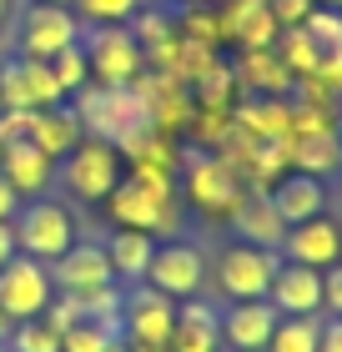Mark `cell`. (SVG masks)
Segmentation results:
<instances>
[{
	"mask_svg": "<svg viewBox=\"0 0 342 352\" xmlns=\"http://www.w3.org/2000/svg\"><path fill=\"white\" fill-rule=\"evenodd\" d=\"M76 116L86 126V136H101L111 146L136 151L151 141V106L136 96V86H96L86 81L76 91Z\"/></svg>",
	"mask_w": 342,
	"mask_h": 352,
	"instance_id": "cell-1",
	"label": "cell"
},
{
	"mask_svg": "<svg viewBox=\"0 0 342 352\" xmlns=\"http://www.w3.org/2000/svg\"><path fill=\"white\" fill-rule=\"evenodd\" d=\"M116 227H136V232H167L176 221V201H171V176L156 162H136L131 182H116V191L106 197Z\"/></svg>",
	"mask_w": 342,
	"mask_h": 352,
	"instance_id": "cell-2",
	"label": "cell"
},
{
	"mask_svg": "<svg viewBox=\"0 0 342 352\" xmlns=\"http://www.w3.org/2000/svg\"><path fill=\"white\" fill-rule=\"evenodd\" d=\"M56 176H61V186H66L71 197L106 201L111 191H116V182H121V151L111 146V141H101V136H81L56 162Z\"/></svg>",
	"mask_w": 342,
	"mask_h": 352,
	"instance_id": "cell-3",
	"label": "cell"
},
{
	"mask_svg": "<svg viewBox=\"0 0 342 352\" xmlns=\"http://www.w3.org/2000/svg\"><path fill=\"white\" fill-rule=\"evenodd\" d=\"M81 45H86V66L96 86H136L146 71V51L136 41V30L126 25H91L81 30Z\"/></svg>",
	"mask_w": 342,
	"mask_h": 352,
	"instance_id": "cell-4",
	"label": "cell"
},
{
	"mask_svg": "<svg viewBox=\"0 0 342 352\" xmlns=\"http://www.w3.org/2000/svg\"><path fill=\"white\" fill-rule=\"evenodd\" d=\"M15 227V247L36 262H56L61 252L76 242V217L66 201H51V197H30L21 212L10 217Z\"/></svg>",
	"mask_w": 342,
	"mask_h": 352,
	"instance_id": "cell-5",
	"label": "cell"
},
{
	"mask_svg": "<svg viewBox=\"0 0 342 352\" xmlns=\"http://www.w3.org/2000/svg\"><path fill=\"white\" fill-rule=\"evenodd\" d=\"M81 15L71 6H25L21 21H15V56H30V60H51L56 51H66V45L81 41Z\"/></svg>",
	"mask_w": 342,
	"mask_h": 352,
	"instance_id": "cell-6",
	"label": "cell"
},
{
	"mask_svg": "<svg viewBox=\"0 0 342 352\" xmlns=\"http://www.w3.org/2000/svg\"><path fill=\"white\" fill-rule=\"evenodd\" d=\"M171 327H176V302L167 292L146 282L126 287V307H121V342L131 347H151V352H167L171 342Z\"/></svg>",
	"mask_w": 342,
	"mask_h": 352,
	"instance_id": "cell-7",
	"label": "cell"
},
{
	"mask_svg": "<svg viewBox=\"0 0 342 352\" xmlns=\"http://www.w3.org/2000/svg\"><path fill=\"white\" fill-rule=\"evenodd\" d=\"M56 297V282H51V267L25 257V252H15V257L0 267V312L10 317V322H25V317H41L51 307Z\"/></svg>",
	"mask_w": 342,
	"mask_h": 352,
	"instance_id": "cell-8",
	"label": "cell"
},
{
	"mask_svg": "<svg viewBox=\"0 0 342 352\" xmlns=\"http://www.w3.org/2000/svg\"><path fill=\"white\" fill-rule=\"evenodd\" d=\"M282 267V252L272 247H252V242H237L217 257V287L232 302H252V297H267V287Z\"/></svg>",
	"mask_w": 342,
	"mask_h": 352,
	"instance_id": "cell-9",
	"label": "cell"
},
{
	"mask_svg": "<svg viewBox=\"0 0 342 352\" xmlns=\"http://www.w3.org/2000/svg\"><path fill=\"white\" fill-rule=\"evenodd\" d=\"M56 76L45 60H30V56H6L0 60V111H45V106H61Z\"/></svg>",
	"mask_w": 342,
	"mask_h": 352,
	"instance_id": "cell-10",
	"label": "cell"
},
{
	"mask_svg": "<svg viewBox=\"0 0 342 352\" xmlns=\"http://www.w3.org/2000/svg\"><path fill=\"white\" fill-rule=\"evenodd\" d=\"M146 287H156V292H167L171 302H186L197 297L206 287V257L191 242H156L151 252V267H146Z\"/></svg>",
	"mask_w": 342,
	"mask_h": 352,
	"instance_id": "cell-11",
	"label": "cell"
},
{
	"mask_svg": "<svg viewBox=\"0 0 342 352\" xmlns=\"http://www.w3.org/2000/svg\"><path fill=\"white\" fill-rule=\"evenodd\" d=\"M282 262H302V267H332V262H342V227L322 212V217H307V221H297V227H287V236H282Z\"/></svg>",
	"mask_w": 342,
	"mask_h": 352,
	"instance_id": "cell-12",
	"label": "cell"
},
{
	"mask_svg": "<svg viewBox=\"0 0 342 352\" xmlns=\"http://www.w3.org/2000/svg\"><path fill=\"white\" fill-rule=\"evenodd\" d=\"M267 302L282 317H322V272L302 262H282L267 287Z\"/></svg>",
	"mask_w": 342,
	"mask_h": 352,
	"instance_id": "cell-13",
	"label": "cell"
},
{
	"mask_svg": "<svg viewBox=\"0 0 342 352\" xmlns=\"http://www.w3.org/2000/svg\"><path fill=\"white\" fill-rule=\"evenodd\" d=\"M277 317H282V312H277L267 297L232 302V307L222 312V342H226V352H267Z\"/></svg>",
	"mask_w": 342,
	"mask_h": 352,
	"instance_id": "cell-14",
	"label": "cell"
},
{
	"mask_svg": "<svg viewBox=\"0 0 342 352\" xmlns=\"http://www.w3.org/2000/svg\"><path fill=\"white\" fill-rule=\"evenodd\" d=\"M45 267H51L56 292H91V287L116 282V277H111V262H106V247H101V242H71L56 262H45Z\"/></svg>",
	"mask_w": 342,
	"mask_h": 352,
	"instance_id": "cell-15",
	"label": "cell"
},
{
	"mask_svg": "<svg viewBox=\"0 0 342 352\" xmlns=\"http://www.w3.org/2000/svg\"><path fill=\"white\" fill-rule=\"evenodd\" d=\"M186 191H191V201H197L202 212H226V217H232V206L242 197V176L226 166L222 156H191Z\"/></svg>",
	"mask_w": 342,
	"mask_h": 352,
	"instance_id": "cell-16",
	"label": "cell"
},
{
	"mask_svg": "<svg viewBox=\"0 0 342 352\" xmlns=\"http://www.w3.org/2000/svg\"><path fill=\"white\" fill-rule=\"evenodd\" d=\"M267 197H272L277 217H282L287 227H297V221L328 212V186H322V176H307V171H287V176H277Z\"/></svg>",
	"mask_w": 342,
	"mask_h": 352,
	"instance_id": "cell-17",
	"label": "cell"
},
{
	"mask_svg": "<svg viewBox=\"0 0 342 352\" xmlns=\"http://www.w3.org/2000/svg\"><path fill=\"white\" fill-rule=\"evenodd\" d=\"M232 227H237V236L242 242H252V247H282V236H287V221L277 217V206H272V197L262 186L257 191H242L237 197V206H232Z\"/></svg>",
	"mask_w": 342,
	"mask_h": 352,
	"instance_id": "cell-18",
	"label": "cell"
},
{
	"mask_svg": "<svg viewBox=\"0 0 342 352\" xmlns=\"http://www.w3.org/2000/svg\"><path fill=\"white\" fill-rule=\"evenodd\" d=\"M167 352H222V312L206 307L202 297H186V307H176Z\"/></svg>",
	"mask_w": 342,
	"mask_h": 352,
	"instance_id": "cell-19",
	"label": "cell"
},
{
	"mask_svg": "<svg viewBox=\"0 0 342 352\" xmlns=\"http://www.w3.org/2000/svg\"><path fill=\"white\" fill-rule=\"evenodd\" d=\"M0 176H6L21 197H41V191L56 182V162L25 136V141H15V146L0 151Z\"/></svg>",
	"mask_w": 342,
	"mask_h": 352,
	"instance_id": "cell-20",
	"label": "cell"
},
{
	"mask_svg": "<svg viewBox=\"0 0 342 352\" xmlns=\"http://www.w3.org/2000/svg\"><path fill=\"white\" fill-rule=\"evenodd\" d=\"M151 252H156V236H151V232L116 227V232L106 236V262H111V277H116L121 287H131V282H146Z\"/></svg>",
	"mask_w": 342,
	"mask_h": 352,
	"instance_id": "cell-21",
	"label": "cell"
},
{
	"mask_svg": "<svg viewBox=\"0 0 342 352\" xmlns=\"http://www.w3.org/2000/svg\"><path fill=\"white\" fill-rule=\"evenodd\" d=\"M86 136V126H81L76 106H45V111H30V141L51 156V162H61L76 141Z\"/></svg>",
	"mask_w": 342,
	"mask_h": 352,
	"instance_id": "cell-22",
	"label": "cell"
},
{
	"mask_svg": "<svg viewBox=\"0 0 342 352\" xmlns=\"http://www.w3.org/2000/svg\"><path fill=\"white\" fill-rule=\"evenodd\" d=\"M287 162L307 171V176H328L342 166V141L337 131H322V136H292L287 141Z\"/></svg>",
	"mask_w": 342,
	"mask_h": 352,
	"instance_id": "cell-23",
	"label": "cell"
},
{
	"mask_svg": "<svg viewBox=\"0 0 342 352\" xmlns=\"http://www.w3.org/2000/svg\"><path fill=\"white\" fill-rule=\"evenodd\" d=\"M277 60L292 71V81H302V76H312L317 71V60H322V51H317V41L307 36L302 25H282V36H277Z\"/></svg>",
	"mask_w": 342,
	"mask_h": 352,
	"instance_id": "cell-24",
	"label": "cell"
},
{
	"mask_svg": "<svg viewBox=\"0 0 342 352\" xmlns=\"http://www.w3.org/2000/svg\"><path fill=\"white\" fill-rule=\"evenodd\" d=\"M61 352H121V327L76 317V322L61 332Z\"/></svg>",
	"mask_w": 342,
	"mask_h": 352,
	"instance_id": "cell-25",
	"label": "cell"
},
{
	"mask_svg": "<svg viewBox=\"0 0 342 352\" xmlns=\"http://www.w3.org/2000/svg\"><path fill=\"white\" fill-rule=\"evenodd\" d=\"M322 338V317H277L267 352H317Z\"/></svg>",
	"mask_w": 342,
	"mask_h": 352,
	"instance_id": "cell-26",
	"label": "cell"
},
{
	"mask_svg": "<svg viewBox=\"0 0 342 352\" xmlns=\"http://www.w3.org/2000/svg\"><path fill=\"white\" fill-rule=\"evenodd\" d=\"M242 81L267 91V96H282L292 86V71L277 60V51H247V66H242Z\"/></svg>",
	"mask_w": 342,
	"mask_h": 352,
	"instance_id": "cell-27",
	"label": "cell"
},
{
	"mask_svg": "<svg viewBox=\"0 0 342 352\" xmlns=\"http://www.w3.org/2000/svg\"><path fill=\"white\" fill-rule=\"evenodd\" d=\"M10 352H61V332L45 322V317H25V322H10Z\"/></svg>",
	"mask_w": 342,
	"mask_h": 352,
	"instance_id": "cell-28",
	"label": "cell"
},
{
	"mask_svg": "<svg viewBox=\"0 0 342 352\" xmlns=\"http://www.w3.org/2000/svg\"><path fill=\"white\" fill-rule=\"evenodd\" d=\"M45 66H51V76H56V86H61V96H76L81 86L91 81V66H86V45H66V51H56L51 60H45Z\"/></svg>",
	"mask_w": 342,
	"mask_h": 352,
	"instance_id": "cell-29",
	"label": "cell"
},
{
	"mask_svg": "<svg viewBox=\"0 0 342 352\" xmlns=\"http://www.w3.org/2000/svg\"><path fill=\"white\" fill-rule=\"evenodd\" d=\"M81 25H121L141 10V0H71Z\"/></svg>",
	"mask_w": 342,
	"mask_h": 352,
	"instance_id": "cell-30",
	"label": "cell"
},
{
	"mask_svg": "<svg viewBox=\"0 0 342 352\" xmlns=\"http://www.w3.org/2000/svg\"><path fill=\"white\" fill-rule=\"evenodd\" d=\"M302 30L317 41V51H342V10L337 6H312Z\"/></svg>",
	"mask_w": 342,
	"mask_h": 352,
	"instance_id": "cell-31",
	"label": "cell"
},
{
	"mask_svg": "<svg viewBox=\"0 0 342 352\" xmlns=\"http://www.w3.org/2000/svg\"><path fill=\"white\" fill-rule=\"evenodd\" d=\"M322 312H328V317H342V262L322 267Z\"/></svg>",
	"mask_w": 342,
	"mask_h": 352,
	"instance_id": "cell-32",
	"label": "cell"
},
{
	"mask_svg": "<svg viewBox=\"0 0 342 352\" xmlns=\"http://www.w3.org/2000/svg\"><path fill=\"white\" fill-rule=\"evenodd\" d=\"M30 136V111H0V151Z\"/></svg>",
	"mask_w": 342,
	"mask_h": 352,
	"instance_id": "cell-33",
	"label": "cell"
},
{
	"mask_svg": "<svg viewBox=\"0 0 342 352\" xmlns=\"http://www.w3.org/2000/svg\"><path fill=\"white\" fill-rule=\"evenodd\" d=\"M267 10L277 15V25H302L307 10H312V0H267Z\"/></svg>",
	"mask_w": 342,
	"mask_h": 352,
	"instance_id": "cell-34",
	"label": "cell"
},
{
	"mask_svg": "<svg viewBox=\"0 0 342 352\" xmlns=\"http://www.w3.org/2000/svg\"><path fill=\"white\" fill-rule=\"evenodd\" d=\"M317 352H342V317H328V322H322Z\"/></svg>",
	"mask_w": 342,
	"mask_h": 352,
	"instance_id": "cell-35",
	"label": "cell"
},
{
	"mask_svg": "<svg viewBox=\"0 0 342 352\" xmlns=\"http://www.w3.org/2000/svg\"><path fill=\"white\" fill-rule=\"evenodd\" d=\"M21 201H25V197H21V191H15V186L6 182V176H0V221H10L15 212H21Z\"/></svg>",
	"mask_w": 342,
	"mask_h": 352,
	"instance_id": "cell-36",
	"label": "cell"
},
{
	"mask_svg": "<svg viewBox=\"0 0 342 352\" xmlns=\"http://www.w3.org/2000/svg\"><path fill=\"white\" fill-rule=\"evenodd\" d=\"M15 252H21V247H15V227H10V221H0V267H6Z\"/></svg>",
	"mask_w": 342,
	"mask_h": 352,
	"instance_id": "cell-37",
	"label": "cell"
},
{
	"mask_svg": "<svg viewBox=\"0 0 342 352\" xmlns=\"http://www.w3.org/2000/svg\"><path fill=\"white\" fill-rule=\"evenodd\" d=\"M10 15H15V0H0V25H6Z\"/></svg>",
	"mask_w": 342,
	"mask_h": 352,
	"instance_id": "cell-38",
	"label": "cell"
},
{
	"mask_svg": "<svg viewBox=\"0 0 342 352\" xmlns=\"http://www.w3.org/2000/svg\"><path fill=\"white\" fill-rule=\"evenodd\" d=\"M6 338H10V317L0 312V342H6Z\"/></svg>",
	"mask_w": 342,
	"mask_h": 352,
	"instance_id": "cell-39",
	"label": "cell"
},
{
	"mask_svg": "<svg viewBox=\"0 0 342 352\" xmlns=\"http://www.w3.org/2000/svg\"><path fill=\"white\" fill-rule=\"evenodd\" d=\"M332 101H337V106H332V116H337V121H342V91H337V96H332Z\"/></svg>",
	"mask_w": 342,
	"mask_h": 352,
	"instance_id": "cell-40",
	"label": "cell"
},
{
	"mask_svg": "<svg viewBox=\"0 0 342 352\" xmlns=\"http://www.w3.org/2000/svg\"><path fill=\"white\" fill-rule=\"evenodd\" d=\"M41 6H71V0H41Z\"/></svg>",
	"mask_w": 342,
	"mask_h": 352,
	"instance_id": "cell-41",
	"label": "cell"
},
{
	"mask_svg": "<svg viewBox=\"0 0 342 352\" xmlns=\"http://www.w3.org/2000/svg\"><path fill=\"white\" fill-rule=\"evenodd\" d=\"M312 6H342V0H312Z\"/></svg>",
	"mask_w": 342,
	"mask_h": 352,
	"instance_id": "cell-42",
	"label": "cell"
},
{
	"mask_svg": "<svg viewBox=\"0 0 342 352\" xmlns=\"http://www.w3.org/2000/svg\"><path fill=\"white\" fill-rule=\"evenodd\" d=\"M0 60H6V36H0Z\"/></svg>",
	"mask_w": 342,
	"mask_h": 352,
	"instance_id": "cell-43",
	"label": "cell"
},
{
	"mask_svg": "<svg viewBox=\"0 0 342 352\" xmlns=\"http://www.w3.org/2000/svg\"><path fill=\"white\" fill-rule=\"evenodd\" d=\"M0 352H10V347H6V342H0Z\"/></svg>",
	"mask_w": 342,
	"mask_h": 352,
	"instance_id": "cell-44",
	"label": "cell"
},
{
	"mask_svg": "<svg viewBox=\"0 0 342 352\" xmlns=\"http://www.w3.org/2000/svg\"><path fill=\"white\" fill-rule=\"evenodd\" d=\"M337 10H342V6H337Z\"/></svg>",
	"mask_w": 342,
	"mask_h": 352,
	"instance_id": "cell-45",
	"label": "cell"
}]
</instances>
